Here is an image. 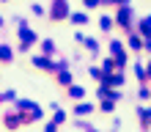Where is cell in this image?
<instances>
[{
    "mask_svg": "<svg viewBox=\"0 0 151 132\" xmlns=\"http://www.w3.org/2000/svg\"><path fill=\"white\" fill-rule=\"evenodd\" d=\"M50 17H52V19H63V17H69V6H66V0H55V6L50 8Z\"/></svg>",
    "mask_w": 151,
    "mask_h": 132,
    "instance_id": "cell-2",
    "label": "cell"
},
{
    "mask_svg": "<svg viewBox=\"0 0 151 132\" xmlns=\"http://www.w3.org/2000/svg\"><path fill=\"white\" fill-rule=\"evenodd\" d=\"M44 132H55V124H47V127H44Z\"/></svg>",
    "mask_w": 151,
    "mask_h": 132,
    "instance_id": "cell-15",
    "label": "cell"
},
{
    "mask_svg": "<svg viewBox=\"0 0 151 132\" xmlns=\"http://www.w3.org/2000/svg\"><path fill=\"white\" fill-rule=\"evenodd\" d=\"M0 25H3V19H0Z\"/></svg>",
    "mask_w": 151,
    "mask_h": 132,
    "instance_id": "cell-17",
    "label": "cell"
},
{
    "mask_svg": "<svg viewBox=\"0 0 151 132\" xmlns=\"http://www.w3.org/2000/svg\"><path fill=\"white\" fill-rule=\"evenodd\" d=\"M69 96H72V99H83V96H85V88L83 85H69Z\"/></svg>",
    "mask_w": 151,
    "mask_h": 132,
    "instance_id": "cell-3",
    "label": "cell"
},
{
    "mask_svg": "<svg viewBox=\"0 0 151 132\" xmlns=\"http://www.w3.org/2000/svg\"><path fill=\"white\" fill-rule=\"evenodd\" d=\"M99 3H102V0H83V6H85V8H96Z\"/></svg>",
    "mask_w": 151,
    "mask_h": 132,
    "instance_id": "cell-14",
    "label": "cell"
},
{
    "mask_svg": "<svg viewBox=\"0 0 151 132\" xmlns=\"http://www.w3.org/2000/svg\"><path fill=\"white\" fill-rule=\"evenodd\" d=\"M41 50H44V55H52V52H55V41H52V39H44L41 41Z\"/></svg>",
    "mask_w": 151,
    "mask_h": 132,
    "instance_id": "cell-5",
    "label": "cell"
},
{
    "mask_svg": "<svg viewBox=\"0 0 151 132\" xmlns=\"http://www.w3.org/2000/svg\"><path fill=\"white\" fill-rule=\"evenodd\" d=\"M118 25H129V8H121L118 11Z\"/></svg>",
    "mask_w": 151,
    "mask_h": 132,
    "instance_id": "cell-10",
    "label": "cell"
},
{
    "mask_svg": "<svg viewBox=\"0 0 151 132\" xmlns=\"http://www.w3.org/2000/svg\"><path fill=\"white\" fill-rule=\"evenodd\" d=\"M88 132H96V129H88Z\"/></svg>",
    "mask_w": 151,
    "mask_h": 132,
    "instance_id": "cell-16",
    "label": "cell"
},
{
    "mask_svg": "<svg viewBox=\"0 0 151 132\" xmlns=\"http://www.w3.org/2000/svg\"><path fill=\"white\" fill-rule=\"evenodd\" d=\"M58 80L63 83V85H72V72H66V69H60V74H58Z\"/></svg>",
    "mask_w": 151,
    "mask_h": 132,
    "instance_id": "cell-8",
    "label": "cell"
},
{
    "mask_svg": "<svg viewBox=\"0 0 151 132\" xmlns=\"http://www.w3.org/2000/svg\"><path fill=\"white\" fill-rule=\"evenodd\" d=\"M19 41H22L19 47H22V50H28L30 44L36 41V33H33V30L28 28V25H19Z\"/></svg>",
    "mask_w": 151,
    "mask_h": 132,
    "instance_id": "cell-1",
    "label": "cell"
},
{
    "mask_svg": "<svg viewBox=\"0 0 151 132\" xmlns=\"http://www.w3.org/2000/svg\"><path fill=\"white\" fill-rule=\"evenodd\" d=\"M110 55L118 58V63H124V52H121V41H113L110 44Z\"/></svg>",
    "mask_w": 151,
    "mask_h": 132,
    "instance_id": "cell-4",
    "label": "cell"
},
{
    "mask_svg": "<svg viewBox=\"0 0 151 132\" xmlns=\"http://www.w3.org/2000/svg\"><path fill=\"white\" fill-rule=\"evenodd\" d=\"M91 110H93V105H88V102H80L74 113H77V116H88V113H91Z\"/></svg>",
    "mask_w": 151,
    "mask_h": 132,
    "instance_id": "cell-6",
    "label": "cell"
},
{
    "mask_svg": "<svg viewBox=\"0 0 151 132\" xmlns=\"http://www.w3.org/2000/svg\"><path fill=\"white\" fill-rule=\"evenodd\" d=\"M99 25H102V30H110V28H113V19H110V17H102Z\"/></svg>",
    "mask_w": 151,
    "mask_h": 132,
    "instance_id": "cell-13",
    "label": "cell"
},
{
    "mask_svg": "<svg viewBox=\"0 0 151 132\" xmlns=\"http://www.w3.org/2000/svg\"><path fill=\"white\" fill-rule=\"evenodd\" d=\"M55 110V121H52V124H60V121H66V113L60 110V107H52Z\"/></svg>",
    "mask_w": 151,
    "mask_h": 132,
    "instance_id": "cell-12",
    "label": "cell"
},
{
    "mask_svg": "<svg viewBox=\"0 0 151 132\" xmlns=\"http://www.w3.org/2000/svg\"><path fill=\"white\" fill-rule=\"evenodd\" d=\"M14 58V52L6 47V44H0V61H11Z\"/></svg>",
    "mask_w": 151,
    "mask_h": 132,
    "instance_id": "cell-9",
    "label": "cell"
},
{
    "mask_svg": "<svg viewBox=\"0 0 151 132\" xmlns=\"http://www.w3.org/2000/svg\"><path fill=\"white\" fill-rule=\"evenodd\" d=\"M72 22H74V25H85V22H88V14H83V11L72 14Z\"/></svg>",
    "mask_w": 151,
    "mask_h": 132,
    "instance_id": "cell-7",
    "label": "cell"
},
{
    "mask_svg": "<svg viewBox=\"0 0 151 132\" xmlns=\"http://www.w3.org/2000/svg\"><path fill=\"white\" fill-rule=\"evenodd\" d=\"M80 41H83V44H85V47L91 50V52H96V50H99V44H96V39H80Z\"/></svg>",
    "mask_w": 151,
    "mask_h": 132,
    "instance_id": "cell-11",
    "label": "cell"
},
{
    "mask_svg": "<svg viewBox=\"0 0 151 132\" xmlns=\"http://www.w3.org/2000/svg\"><path fill=\"white\" fill-rule=\"evenodd\" d=\"M0 99H3V96H0Z\"/></svg>",
    "mask_w": 151,
    "mask_h": 132,
    "instance_id": "cell-18",
    "label": "cell"
}]
</instances>
